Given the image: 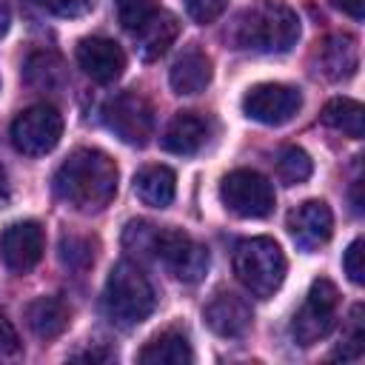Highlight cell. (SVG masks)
<instances>
[{
    "mask_svg": "<svg viewBox=\"0 0 365 365\" xmlns=\"http://www.w3.org/2000/svg\"><path fill=\"white\" fill-rule=\"evenodd\" d=\"M302 108V94L285 83H257L242 97L245 117L262 125H282Z\"/></svg>",
    "mask_w": 365,
    "mask_h": 365,
    "instance_id": "cell-10",
    "label": "cell"
},
{
    "mask_svg": "<svg viewBox=\"0 0 365 365\" xmlns=\"http://www.w3.org/2000/svg\"><path fill=\"white\" fill-rule=\"evenodd\" d=\"M285 268V254L271 237H251L234 248V274L259 299H268L279 291Z\"/></svg>",
    "mask_w": 365,
    "mask_h": 365,
    "instance_id": "cell-4",
    "label": "cell"
},
{
    "mask_svg": "<svg viewBox=\"0 0 365 365\" xmlns=\"http://www.w3.org/2000/svg\"><path fill=\"white\" fill-rule=\"evenodd\" d=\"M288 231H291L294 242L305 251H314V248L325 245L334 234V214H331L328 202L305 200L302 205H297L288 214Z\"/></svg>",
    "mask_w": 365,
    "mask_h": 365,
    "instance_id": "cell-13",
    "label": "cell"
},
{
    "mask_svg": "<svg viewBox=\"0 0 365 365\" xmlns=\"http://www.w3.org/2000/svg\"><path fill=\"white\" fill-rule=\"evenodd\" d=\"M311 171H314V163H311V157H308L302 148L288 145V148L279 151L277 174H279L282 182H288V185H299V182H305V180L311 177Z\"/></svg>",
    "mask_w": 365,
    "mask_h": 365,
    "instance_id": "cell-24",
    "label": "cell"
},
{
    "mask_svg": "<svg viewBox=\"0 0 365 365\" xmlns=\"http://www.w3.org/2000/svg\"><path fill=\"white\" fill-rule=\"evenodd\" d=\"M71 322V308L60 297H37L26 308V325L31 328L34 336L40 339H54L60 336Z\"/></svg>",
    "mask_w": 365,
    "mask_h": 365,
    "instance_id": "cell-18",
    "label": "cell"
},
{
    "mask_svg": "<svg viewBox=\"0 0 365 365\" xmlns=\"http://www.w3.org/2000/svg\"><path fill=\"white\" fill-rule=\"evenodd\" d=\"M359 185H362V182H356V185H354V211H356V214L362 211V200H359Z\"/></svg>",
    "mask_w": 365,
    "mask_h": 365,
    "instance_id": "cell-36",
    "label": "cell"
},
{
    "mask_svg": "<svg viewBox=\"0 0 365 365\" xmlns=\"http://www.w3.org/2000/svg\"><path fill=\"white\" fill-rule=\"evenodd\" d=\"M117 180H120L117 163L106 151L77 148L54 171V191L74 211L97 214L114 200Z\"/></svg>",
    "mask_w": 365,
    "mask_h": 365,
    "instance_id": "cell-1",
    "label": "cell"
},
{
    "mask_svg": "<svg viewBox=\"0 0 365 365\" xmlns=\"http://www.w3.org/2000/svg\"><path fill=\"white\" fill-rule=\"evenodd\" d=\"M40 9H46L48 14L54 17H66V20H74V17H86L97 9V0H37Z\"/></svg>",
    "mask_w": 365,
    "mask_h": 365,
    "instance_id": "cell-28",
    "label": "cell"
},
{
    "mask_svg": "<svg viewBox=\"0 0 365 365\" xmlns=\"http://www.w3.org/2000/svg\"><path fill=\"white\" fill-rule=\"evenodd\" d=\"M134 194L151 208H168L177 194V177L168 165H145L134 177Z\"/></svg>",
    "mask_w": 365,
    "mask_h": 365,
    "instance_id": "cell-21",
    "label": "cell"
},
{
    "mask_svg": "<svg viewBox=\"0 0 365 365\" xmlns=\"http://www.w3.org/2000/svg\"><path fill=\"white\" fill-rule=\"evenodd\" d=\"M180 34V23L171 11H163L157 9L140 29H134V37H137V51L143 60H157L168 51V46L177 40Z\"/></svg>",
    "mask_w": 365,
    "mask_h": 365,
    "instance_id": "cell-17",
    "label": "cell"
},
{
    "mask_svg": "<svg viewBox=\"0 0 365 365\" xmlns=\"http://www.w3.org/2000/svg\"><path fill=\"white\" fill-rule=\"evenodd\" d=\"M11 200V188H9V180H6V171L0 168V208H6Z\"/></svg>",
    "mask_w": 365,
    "mask_h": 365,
    "instance_id": "cell-34",
    "label": "cell"
},
{
    "mask_svg": "<svg viewBox=\"0 0 365 365\" xmlns=\"http://www.w3.org/2000/svg\"><path fill=\"white\" fill-rule=\"evenodd\" d=\"M43 251H46V237H43L40 222H34V220L11 222L0 234V259L14 274L31 271L43 259Z\"/></svg>",
    "mask_w": 365,
    "mask_h": 365,
    "instance_id": "cell-11",
    "label": "cell"
},
{
    "mask_svg": "<svg viewBox=\"0 0 365 365\" xmlns=\"http://www.w3.org/2000/svg\"><path fill=\"white\" fill-rule=\"evenodd\" d=\"M331 3L354 20H362V14H365V0H331Z\"/></svg>",
    "mask_w": 365,
    "mask_h": 365,
    "instance_id": "cell-32",
    "label": "cell"
},
{
    "mask_svg": "<svg viewBox=\"0 0 365 365\" xmlns=\"http://www.w3.org/2000/svg\"><path fill=\"white\" fill-rule=\"evenodd\" d=\"M319 117H322V123L328 128L342 131V134H348L354 140H359L365 134V108H362V103H356L351 97H334V100H328Z\"/></svg>",
    "mask_w": 365,
    "mask_h": 365,
    "instance_id": "cell-22",
    "label": "cell"
},
{
    "mask_svg": "<svg viewBox=\"0 0 365 365\" xmlns=\"http://www.w3.org/2000/svg\"><path fill=\"white\" fill-rule=\"evenodd\" d=\"M9 26H11V6L9 0H0V37L9 31Z\"/></svg>",
    "mask_w": 365,
    "mask_h": 365,
    "instance_id": "cell-33",
    "label": "cell"
},
{
    "mask_svg": "<svg viewBox=\"0 0 365 365\" xmlns=\"http://www.w3.org/2000/svg\"><path fill=\"white\" fill-rule=\"evenodd\" d=\"M220 200L234 217L242 220H262L274 211L277 202L274 185L251 168H237L225 174L220 182Z\"/></svg>",
    "mask_w": 365,
    "mask_h": 365,
    "instance_id": "cell-6",
    "label": "cell"
},
{
    "mask_svg": "<svg viewBox=\"0 0 365 365\" xmlns=\"http://www.w3.org/2000/svg\"><path fill=\"white\" fill-rule=\"evenodd\" d=\"M26 83L37 91H54L66 83V66L54 51H34L26 60Z\"/></svg>",
    "mask_w": 365,
    "mask_h": 365,
    "instance_id": "cell-23",
    "label": "cell"
},
{
    "mask_svg": "<svg viewBox=\"0 0 365 365\" xmlns=\"http://www.w3.org/2000/svg\"><path fill=\"white\" fill-rule=\"evenodd\" d=\"M148 254H154L180 282H200L208 271L205 245H200L180 228H157L154 225Z\"/></svg>",
    "mask_w": 365,
    "mask_h": 365,
    "instance_id": "cell-5",
    "label": "cell"
},
{
    "mask_svg": "<svg viewBox=\"0 0 365 365\" xmlns=\"http://www.w3.org/2000/svg\"><path fill=\"white\" fill-rule=\"evenodd\" d=\"M225 6H228V0H185V9L191 14V20L200 23V26L214 23L225 11Z\"/></svg>",
    "mask_w": 365,
    "mask_h": 365,
    "instance_id": "cell-30",
    "label": "cell"
},
{
    "mask_svg": "<svg viewBox=\"0 0 365 365\" xmlns=\"http://www.w3.org/2000/svg\"><path fill=\"white\" fill-rule=\"evenodd\" d=\"M225 40L240 51L285 54L299 40V17L282 0H257L234 17Z\"/></svg>",
    "mask_w": 365,
    "mask_h": 365,
    "instance_id": "cell-2",
    "label": "cell"
},
{
    "mask_svg": "<svg viewBox=\"0 0 365 365\" xmlns=\"http://www.w3.org/2000/svg\"><path fill=\"white\" fill-rule=\"evenodd\" d=\"M17 348H20V345H17V334H14V328L9 325L6 317H0V356L14 354Z\"/></svg>",
    "mask_w": 365,
    "mask_h": 365,
    "instance_id": "cell-31",
    "label": "cell"
},
{
    "mask_svg": "<svg viewBox=\"0 0 365 365\" xmlns=\"http://www.w3.org/2000/svg\"><path fill=\"white\" fill-rule=\"evenodd\" d=\"M114 6H117V17H120L123 29H128V31L140 29L157 11V0H114Z\"/></svg>",
    "mask_w": 365,
    "mask_h": 365,
    "instance_id": "cell-27",
    "label": "cell"
},
{
    "mask_svg": "<svg viewBox=\"0 0 365 365\" xmlns=\"http://www.w3.org/2000/svg\"><path fill=\"white\" fill-rule=\"evenodd\" d=\"M154 302H157L154 288H151L148 277L134 262L123 259L108 271L103 305H106V314L114 325L134 328V325L145 322L154 311Z\"/></svg>",
    "mask_w": 365,
    "mask_h": 365,
    "instance_id": "cell-3",
    "label": "cell"
},
{
    "mask_svg": "<svg viewBox=\"0 0 365 365\" xmlns=\"http://www.w3.org/2000/svg\"><path fill=\"white\" fill-rule=\"evenodd\" d=\"M208 137H211V125L205 117L194 111H180L163 134V148L171 154L188 157V154H197L208 143Z\"/></svg>",
    "mask_w": 365,
    "mask_h": 365,
    "instance_id": "cell-15",
    "label": "cell"
},
{
    "mask_svg": "<svg viewBox=\"0 0 365 365\" xmlns=\"http://www.w3.org/2000/svg\"><path fill=\"white\" fill-rule=\"evenodd\" d=\"M103 123L125 145L143 148L154 134V108L137 91H123L103 106Z\"/></svg>",
    "mask_w": 365,
    "mask_h": 365,
    "instance_id": "cell-8",
    "label": "cell"
},
{
    "mask_svg": "<svg viewBox=\"0 0 365 365\" xmlns=\"http://www.w3.org/2000/svg\"><path fill=\"white\" fill-rule=\"evenodd\" d=\"M202 319L205 325L217 334V336H225V339H234V336H242L248 328H251V305L231 294V291H220L202 311Z\"/></svg>",
    "mask_w": 365,
    "mask_h": 365,
    "instance_id": "cell-14",
    "label": "cell"
},
{
    "mask_svg": "<svg viewBox=\"0 0 365 365\" xmlns=\"http://www.w3.org/2000/svg\"><path fill=\"white\" fill-rule=\"evenodd\" d=\"M365 351V325H362V305H354L351 319H348V334L345 342L334 351L336 359H359Z\"/></svg>",
    "mask_w": 365,
    "mask_h": 365,
    "instance_id": "cell-26",
    "label": "cell"
},
{
    "mask_svg": "<svg viewBox=\"0 0 365 365\" xmlns=\"http://www.w3.org/2000/svg\"><path fill=\"white\" fill-rule=\"evenodd\" d=\"M137 362L140 365H191L194 351H191V342L185 339V334L163 331L140 348Z\"/></svg>",
    "mask_w": 365,
    "mask_h": 365,
    "instance_id": "cell-20",
    "label": "cell"
},
{
    "mask_svg": "<svg viewBox=\"0 0 365 365\" xmlns=\"http://www.w3.org/2000/svg\"><path fill=\"white\" fill-rule=\"evenodd\" d=\"M60 259L71 271H86L94 262V245L88 237H63L60 240Z\"/></svg>",
    "mask_w": 365,
    "mask_h": 365,
    "instance_id": "cell-25",
    "label": "cell"
},
{
    "mask_svg": "<svg viewBox=\"0 0 365 365\" xmlns=\"http://www.w3.org/2000/svg\"><path fill=\"white\" fill-rule=\"evenodd\" d=\"M342 268H345V274H348V279H351L354 285H362V282H365V242H362L359 237L345 248Z\"/></svg>",
    "mask_w": 365,
    "mask_h": 365,
    "instance_id": "cell-29",
    "label": "cell"
},
{
    "mask_svg": "<svg viewBox=\"0 0 365 365\" xmlns=\"http://www.w3.org/2000/svg\"><path fill=\"white\" fill-rule=\"evenodd\" d=\"M77 63L94 83H114L125 71L123 48L108 37H86L77 43Z\"/></svg>",
    "mask_w": 365,
    "mask_h": 365,
    "instance_id": "cell-12",
    "label": "cell"
},
{
    "mask_svg": "<svg viewBox=\"0 0 365 365\" xmlns=\"http://www.w3.org/2000/svg\"><path fill=\"white\" fill-rule=\"evenodd\" d=\"M319 66L328 80H348L359 68V46L351 34H331L319 48Z\"/></svg>",
    "mask_w": 365,
    "mask_h": 365,
    "instance_id": "cell-19",
    "label": "cell"
},
{
    "mask_svg": "<svg viewBox=\"0 0 365 365\" xmlns=\"http://www.w3.org/2000/svg\"><path fill=\"white\" fill-rule=\"evenodd\" d=\"M211 74H214L211 57L200 48H185L174 60V66L168 71V83L177 94H200L211 83Z\"/></svg>",
    "mask_w": 365,
    "mask_h": 365,
    "instance_id": "cell-16",
    "label": "cell"
},
{
    "mask_svg": "<svg viewBox=\"0 0 365 365\" xmlns=\"http://www.w3.org/2000/svg\"><path fill=\"white\" fill-rule=\"evenodd\" d=\"M74 359H88V362H100V359H103V362H108L111 354H108V351H86V354H77Z\"/></svg>",
    "mask_w": 365,
    "mask_h": 365,
    "instance_id": "cell-35",
    "label": "cell"
},
{
    "mask_svg": "<svg viewBox=\"0 0 365 365\" xmlns=\"http://www.w3.org/2000/svg\"><path fill=\"white\" fill-rule=\"evenodd\" d=\"M60 137H63V117L48 103L29 106L11 123V145L29 157L48 154L60 143Z\"/></svg>",
    "mask_w": 365,
    "mask_h": 365,
    "instance_id": "cell-9",
    "label": "cell"
},
{
    "mask_svg": "<svg viewBox=\"0 0 365 365\" xmlns=\"http://www.w3.org/2000/svg\"><path fill=\"white\" fill-rule=\"evenodd\" d=\"M336 308H339V291L331 279L319 277L311 282L308 297L302 308L291 319V336L297 345H314L319 342L336 322Z\"/></svg>",
    "mask_w": 365,
    "mask_h": 365,
    "instance_id": "cell-7",
    "label": "cell"
}]
</instances>
